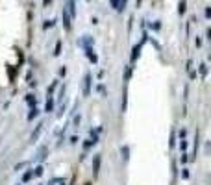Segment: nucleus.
Wrapping results in <instances>:
<instances>
[{"instance_id":"11","label":"nucleus","mask_w":211,"mask_h":185,"mask_svg":"<svg viewBox=\"0 0 211 185\" xmlns=\"http://www.w3.org/2000/svg\"><path fill=\"white\" fill-rule=\"evenodd\" d=\"M59 52H61V41H57V43H56V48H54V56H59Z\"/></svg>"},{"instance_id":"12","label":"nucleus","mask_w":211,"mask_h":185,"mask_svg":"<svg viewBox=\"0 0 211 185\" xmlns=\"http://www.w3.org/2000/svg\"><path fill=\"white\" fill-rule=\"evenodd\" d=\"M26 102H28L30 106H35V96H33V95H28V96H26Z\"/></svg>"},{"instance_id":"7","label":"nucleus","mask_w":211,"mask_h":185,"mask_svg":"<svg viewBox=\"0 0 211 185\" xmlns=\"http://www.w3.org/2000/svg\"><path fill=\"white\" fill-rule=\"evenodd\" d=\"M120 154H122V159H124V161H128V159H130V146H126V145H124V146L120 148Z\"/></svg>"},{"instance_id":"18","label":"nucleus","mask_w":211,"mask_h":185,"mask_svg":"<svg viewBox=\"0 0 211 185\" xmlns=\"http://www.w3.org/2000/svg\"><path fill=\"white\" fill-rule=\"evenodd\" d=\"M130 76H132V69H126V80H130Z\"/></svg>"},{"instance_id":"9","label":"nucleus","mask_w":211,"mask_h":185,"mask_svg":"<svg viewBox=\"0 0 211 185\" xmlns=\"http://www.w3.org/2000/svg\"><path fill=\"white\" fill-rule=\"evenodd\" d=\"M37 113H39V111H37V107H35V106H32V109H30V113H28V120L35 119V117H37Z\"/></svg>"},{"instance_id":"3","label":"nucleus","mask_w":211,"mask_h":185,"mask_svg":"<svg viewBox=\"0 0 211 185\" xmlns=\"http://www.w3.org/2000/svg\"><path fill=\"white\" fill-rule=\"evenodd\" d=\"M70 15H69V11H67V7H63V24H65V30H70L72 28V24H70Z\"/></svg>"},{"instance_id":"8","label":"nucleus","mask_w":211,"mask_h":185,"mask_svg":"<svg viewBox=\"0 0 211 185\" xmlns=\"http://www.w3.org/2000/svg\"><path fill=\"white\" fill-rule=\"evenodd\" d=\"M139 54H141V44H137V46H133V54H132V63L139 57Z\"/></svg>"},{"instance_id":"19","label":"nucleus","mask_w":211,"mask_h":185,"mask_svg":"<svg viewBox=\"0 0 211 185\" xmlns=\"http://www.w3.org/2000/svg\"><path fill=\"white\" fill-rule=\"evenodd\" d=\"M78 124H80V115H78V117L74 119V128H78Z\"/></svg>"},{"instance_id":"1","label":"nucleus","mask_w":211,"mask_h":185,"mask_svg":"<svg viewBox=\"0 0 211 185\" xmlns=\"http://www.w3.org/2000/svg\"><path fill=\"white\" fill-rule=\"evenodd\" d=\"M91 80H93V78H91V74L87 72V74L83 76V96H89V95H91V83H93Z\"/></svg>"},{"instance_id":"10","label":"nucleus","mask_w":211,"mask_h":185,"mask_svg":"<svg viewBox=\"0 0 211 185\" xmlns=\"http://www.w3.org/2000/svg\"><path fill=\"white\" fill-rule=\"evenodd\" d=\"M52 109H54V100L48 98V100H46V113H50Z\"/></svg>"},{"instance_id":"13","label":"nucleus","mask_w":211,"mask_h":185,"mask_svg":"<svg viewBox=\"0 0 211 185\" xmlns=\"http://www.w3.org/2000/svg\"><path fill=\"white\" fill-rule=\"evenodd\" d=\"M32 176H33V170H30V172H26V174L22 176V182H30V180H32Z\"/></svg>"},{"instance_id":"4","label":"nucleus","mask_w":211,"mask_h":185,"mask_svg":"<svg viewBox=\"0 0 211 185\" xmlns=\"http://www.w3.org/2000/svg\"><path fill=\"white\" fill-rule=\"evenodd\" d=\"M46 154H48V148H46V146H41V148H39V154H37V158H35V161H37V163H43V161L46 159Z\"/></svg>"},{"instance_id":"2","label":"nucleus","mask_w":211,"mask_h":185,"mask_svg":"<svg viewBox=\"0 0 211 185\" xmlns=\"http://www.w3.org/2000/svg\"><path fill=\"white\" fill-rule=\"evenodd\" d=\"M43 128H44V122H39L37 126H35V130H33V133H32V143H35L37 139H39V135H41V132H43Z\"/></svg>"},{"instance_id":"14","label":"nucleus","mask_w":211,"mask_h":185,"mask_svg":"<svg viewBox=\"0 0 211 185\" xmlns=\"http://www.w3.org/2000/svg\"><path fill=\"white\" fill-rule=\"evenodd\" d=\"M43 170H44V169H43V167L39 165V167L35 169V172H33V176H43Z\"/></svg>"},{"instance_id":"15","label":"nucleus","mask_w":211,"mask_h":185,"mask_svg":"<svg viewBox=\"0 0 211 185\" xmlns=\"http://www.w3.org/2000/svg\"><path fill=\"white\" fill-rule=\"evenodd\" d=\"M54 26V20H46L44 22V30H48V28H52Z\"/></svg>"},{"instance_id":"16","label":"nucleus","mask_w":211,"mask_h":185,"mask_svg":"<svg viewBox=\"0 0 211 185\" xmlns=\"http://www.w3.org/2000/svg\"><path fill=\"white\" fill-rule=\"evenodd\" d=\"M56 85H57V82H54V83H52V85L48 87V95H52V93H54V89H56Z\"/></svg>"},{"instance_id":"6","label":"nucleus","mask_w":211,"mask_h":185,"mask_svg":"<svg viewBox=\"0 0 211 185\" xmlns=\"http://www.w3.org/2000/svg\"><path fill=\"white\" fill-rule=\"evenodd\" d=\"M91 43H93V39H91L89 35H83V39L80 41V44H82L83 48H89V46H91Z\"/></svg>"},{"instance_id":"17","label":"nucleus","mask_w":211,"mask_h":185,"mask_svg":"<svg viewBox=\"0 0 211 185\" xmlns=\"http://www.w3.org/2000/svg\"><path fill=\"white\" fill-rule=\"evenodd\" d=\"M180 13H185V2L180 4Z\"/></svg>"},{"instance_id":"20","label":"nucleus","mask_w":211,"mask_h":185,"mask_svg":"<svg viewBox=\"0 0 211 185\" xmlns=\"http://www.w3.org/2000/svg\"><path fill=\"white\" fill-rule=\"evenodd\" d=\"M65 72H67V69L63 67V69H59V76H65Z\"/></svg>"},{"instance_id":"5","label":"nucleus","mask_w":211,"mask_h":185,"mask_svg":"<svg viewBox=\"0 0 211 185\" xmlns=\"http://www.w3.org/2000/svg\"><path fill=\"white\" fill-rule=\"evenodd\" d=\"M100 154H96L95 156V163H93V169H95V176H98V172H100Z\"/></svg>"}]
</instances>
